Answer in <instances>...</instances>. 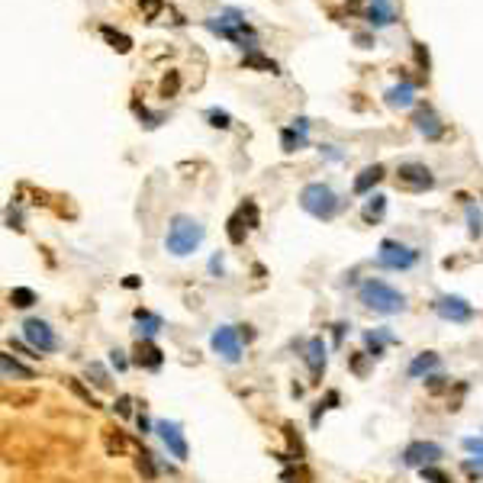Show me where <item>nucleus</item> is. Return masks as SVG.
I'll return each mask as SVG.
<instances>
[{"instance_id":"obj_1","label":"nucleus","mask_w":483,"mask_h":483,"mask_svg":"<svg viewBox=\"0 0 483 483\" xmlns=\"http://www.w3.org/2000/svg\"><path fill=\"white\" fill-rule=\"evenodd\" d=\"M203 26H207L213 36L229 39V43H235L239 49H248V52H255V45H258V36H255V30L245 23V16H242L239 10H226L222 16H210V20H203Z\"/></svg>"},{"instance_id":"obj_2","label":"nucleus","mask_w":483,"mask_h":483,"mask_svg":"<svg viewBox=\"0 0 483 483\" xmlns=\"http://www.w3.org/2000/svg\"><path fill=\"white\" fill-rule=\"evenodd\" d=\"M203 242V226L190 216H174L168 226V235H165V248H168L174 258H187L200 248Z\"/></svg>"},{"instance_id":"obj_3","label":"nucleus","mask_w":483,"mask_h":483,"mask_svg":"<svg viewBox=\"0 0 483 483\" xmlns=\"http://www.w3.org/2000/svg\"><path fill=\"white\" fill-rule=\"evenodd\" d=\"M357 296H361V303L368 306V309H374L380 316H397L406 309V296L399 294V290H393L390 284H384V281H374V277L361 284Z\"/></svg>"},{"instance_id":"obj_4","label":"nucleus","mask_w":483,"mask_h":483,"mask_svg":"<svg viewBox=\"0 0 483 483\" xmlns=\"http://www.w3.org/2000/svg\"><path fill=\"white\" fill-rule=\"evenodd\" d=\"M300 207L316 220H332L342 210V200L329 184H306L303 193H300Z\"/></svg>"},{"instance_id":"obj_5","label":"nucleus","mask_w":483,"mask_h":483,"mask_svg":"<svg viewBox=\"0 0 483 483\" xmlns=\"http://www.w3.org/2000/svg\"><path fill=\"white\" fill-rule=\"evenodd\" d=\"M419 261V252L410 248V245H403L397 239H384L377 248V264L380 268H387V271H406L412 264Z\"/></svg>"},{"instance_id":"obj_6","label":"nucleus","mask_w":483,"mask_h":483,"mask_svg":"<svg viewBox=\"0 0 483 483\" xmlns=\"http://www.w3.org/2000/svg\"><path fill=\"white\" fill-rule=\"evenodd\" d=\"M23 335H26V342H30L39 355H49V351H58V335L52 332V326L49 322H43V319H26V326H23Z\"/></svg>"},{"instance_id":"obj_7","label":"nucleus","mask_w":483,"mask_h":483,"mask_svg":"<svg viewBox=\"0 0 483 483\" xmlns=\"http://www.w3.org/2000/svg\"><path fill=\"white\" fill-rule=\"evenodd\" d=\"M210 345H213V351H216V355H222L229 364H239V361H242V335L232 326H220V329H216V332H213V338H210Z\"/></svg>"},{"instance_id":"obj_8","label":"nucleus","mask_w":483,"mask_h":483,"mask_svg":"<svg viewBox=\"0 0 483 483\" xmlns=\"http://www.w3.org/2000/svg\"><path fill=\"white\" fill-rule=\"evenodd\" d=\"M397 184L406 190H429L432 184H435V178H432V171L425 168V165L406 161V165H399V171H397Z\"/></svg>"},{"instance_id":"obj_9","label":"nucleus","mask_w":483,"mask_h":483,"mask_svg":"<svg viewBox=\"0 0 483 483\" xmlns=\"http://www.w3.org/2000/svg\"><path fill=\"white\" fill-rule=\"evenodd\" d=\"M441 445H435V441H412V445H406V451H403V464L406 467H429L432 461H438L441 458Z\"/></svg>"},{"instance_id":"obj_10","label":"nucleus","mask_w":483,"mask_h":483,"mask_svg":"<svg viewBox=\"0 0 483 483\" xmlns=\"http://www.w3.org/2000/svg\"><path fill=\"white\" fill-rule=\"evenodd\" d=\"M155 432L161 435V441L168 445V451L174 454L178 461H187V441H184V432H180L178 422L158 419V422H155Z\"/></svg>"},{"instance_id":"obj_11","label":"nucleus","mask_w":483,"mask_h":483,"mask_svg":"<svg viewBox=\"0 0 483 483\" xmlns=\"http://www.w3.org/2000/svg\"><path fill=\"white\" fill-rule=\"evenodd\" d=\"M435 313H438L441 319H448V322H467L473 316V309L464 296H438V300H435Z\"/></svg>"},{"instance_id":"obj_12","label":"nucleus","mask_w":483,"mask_h":483,"mask_svg":"<svg viewBox=\"0 0 483 483\" xmlns=\"http://www.w3.org/2000/svg\"><path fill=\"white\" fill-rule=\"evenodd\" d=\"M364 16H368V23L374 30H384V26H393V23H397V10H393L390 0H370Z\"/></svg>"},{"instance_id":"obj_13","label":"nucleus","mask_w":483,"mask_h":483,"mask_svg":"<svg viewBox=\"0 0 483 483\" xmlns=\"http://www.w3.org/2000/svg\"><path fill=\"white\" fill-rule=\"evenodd\" d=\"M132 361H136L139 368L158 370V368H161V361H165V355H161V348H158L155 342H148V338H139V345H136V355H132Z\"/></svg>"},{"instance_id":"obj_14","label":"nucleus","mask_w":483,"mask_h":483,"mask_svg":"<svg viewBox=\"0 0 483 483\" xmlns=\"http://www.w3.org/2000/svg\"><path fill=\"white\" fill-rule=\"evenodd\" d=\"M306 368L313 377H322V370H326V345H322V338H309L306 342Z\"/></svg>"},{"instance_id":"obj_15","label":"nucleus","mask_w":483,"mask_h":483,"mask_svg":"<svg viewBox=\"0 0 483 483\" xmlns=\"http://www.w3.org/2000/svg\"><path fill=\"white\" fill-rule=\"evenodd\" d=\"M416 129H419L425 139H441V136H445V126H441V119L432 113L429 106H422L419 113H416Z\"/></svg>"},{"instance_id":"obj_16","label":"nucleus","mask_w":483,"mask_h":483,"mask_svg":"<svg viewBox=\"0 0 483 483\" xmlns=\"http://www.w3.org/2000/svg\"><path fill=\"white\" fill-rule=\"evenodd\" d=\"M384 97H387V104H390V106H397V110H406V106H412V100H416V87L403 81V84L390 87V91H387Z\"/></svg>"},{"instance_id":"obj_17","label":"nucleus","mask_w":483,"mask_h":483,"mask_svg":"<svg viewBox=\"0 0 483 483\" xmlns=\"http://www.w3.org/2000/svg\"><path fill=\"white\" fill-rule=\"evenodd\" d=\"M441 368V357L435 355V351H422L419 357H412V364H410V377H429L432 370H438Z\"/></svg>"},{"instance_id":"obj_18","label":"nucleus","mask_w":483,"mask_h":483,"mask_svg":"<svg viewBox=\"0 0 483 483\" xmlns=\"http://www.w3.org/2000/svg\"><path fill=\"white\" fill-rule=\"evenodd\" d=\"M306 129H309V123H306V119H296L294 129H284V132H281L284 152H296L300 145H306Z\"/></svg>"},{"instance_id":"obj_19","label":"nucleus","mask_w":483,"mask_h":483,"mask_svg":"<svg viewBox=\"0 0 483 483\" xmlns=\"http://www.w3.org/2000/svg\"><path fill=\"white\" fill-rule=\"evenodd\" d=\"M384 180V165H370V168H364L361 174L355 178V193H368L374 184H380Z\"/></svg>"},{"instance_id":"obj_20","label":"nucleus","mask_w":483,"mask_h":483,"mask_svg":"<svg viewBox=\"0 0 483 483\" xmlns=\"http://www.w3.org/2000/svg\"><path fill=\"white\" fill-rule=\"evenodd\" d=\"M387 213V197L384 193H374V197L364 203V210H361V220L364 222H380V216Z\"/></svg>"},{"instance_id":"obj_21","label":"nucleus","mask_w":483,"mask_h":483,"mask_svg":"<svg viewBox=\"0 0 483 483\" xmlns=\"http://www.w3.org/2000/svg\"><path fill=\"white\" fill-rule=\"evenodd\" d=\"M100 36H104L106 43H110V49H116V52H132V39H129L126 32H116L113 26H104V30H100Z\"/></svg>"},{"instance_id":"obj_22","label":"nucleus","mask_w":483,"mask_h":483,"mask_svg":"<svg viewBox=\"0 0 483 483\" xmlns=\"http://www.w3.org/2000/svg\"><path fill=\"white\" fill-rule=\"evenodd\" d=\"M0 370H3V377H20V380H32V370L23 368L20 361H13L10 355H0Z\"/></svg>"},{"instance_id":"obj_23","label":"nucleus","mask_w":483,"mask_h":483,"mask_svg":"<svg viewBox=\"0 0 483 483\" xmlns=\"http://www.w3.org/2000/svg\"><path fill=\"white\" fill-rule=\"evenodd\" d=\"M242 64H245V68H252V71H271V74H277V62L264 58L261 52H248L245 58H242Z\"/></svg>"},{"instance_id":"obj_24","label":"nucleus","mask_w":483,"mask_h":483,"mask_svg":"<svg viewBox=\"0 0 483 483\" xmlns=\"http://www.w3.org/2000/svg\"><path fill=\"white\" fill-rule=\"evenodd\" d=\"M384 342H393V335H390V332H364V345H368L370 357L384 355Z\"/></svg>"},{"instance_id":"obj_25","label":"nucleus","mask_w":483,"mask_h":483,"mask_svg":"<svg viewBox=\"0 0 483 483\" xmlns=\"http://www.w3.org/2000/svg\"><path fill=\"white\" fill-rule=\"evenodd\" d=\"M464 203H467V222H471V239H480L483 235V216H480V210H477V203L473 200H467V197H461Z\"/></svg>"},{"instance_id":"obj_26","label":"nucleus","mask_w":483,"mask_h":483,"mask_svg":"<svg viewBox=\"0 0 483 483\" xmlns=\"http://www.w3.org/2000/svg\"><path fill=\"white\" fill-rule=\"evenodd\" d=\"M10 303L16 306V309H30V306L36 303V294H32L30 287H13V290H10Z\"/></svg>"},{"instance_id":"obj_27","label":"nucleus","mask_w":483,"mask_h":483,"mask_svg":"<svg viewBox=\"0 0 483 483\" xmlns=\"http://www.w3.org/2000/svg\"><path fill=\"white\" fill-rule=\"evenodd\" d=\"M132 316H136V322H139V326L145 329V335H155L158 329H161V319H158L155 313H148V309H136V313H132Z\"/></svg>"},{"instance_id":"obj_28","label":"nucleus","mask_w":483,"mask_h":483,"mask_svg":"<svg viewBox=\"0 0 483 483\" xmlns=\"http://www.w3.org/2000/svg\"><path fill=\"white\" fill-rule=\"evenodd\" d=\"M136 471L142 473V477H145V480H155V458H152V454L148 451H139L136 454Z\"/></svg>"},{"instance_id":"obj_29","label":"nucleus","mask_w":483,"mask_h":483,"mask_svg":"<svg viewBox=\"0 0 483 483\" xmlns=\"http://www.w3.org/2000/svg\"><path fill=\"white\" fill-rule=\"evenodd\" d=\"M239 220L248 222V229H258V226H261V220H258V207H255L252 200H245V203L239 207Z\"/></svg>"},{"instance_id":"obj_30","label":"nucleus","mask_w":483,"mask_h":483,"mask_svg":"<svg viewBox=\"0 0 483 483\" xmlns=\"http://www.w3.org/2000/svg\"><path fill=\"white\" fill-rule=\"evenodd\" d=\"M87 377L94 380V387H100V390H110V374H106V368L104 364H87Z\"/></svg>"},{"instance_id":"obj_31","label":"nucleus","mask_w":483,"mask_h":483,"mask_svg":"<svg viewBox=\"0 0 483 483\" xmlns=\"http://www.w3.org/2000/svg\"><path fill=\"white\" fill-rule=\"evenodd\" d=\"M64 384H68V387H71L74 393H78V397L84 399L87 406H100V403H97V399H94V393H91V390H87V387H84V384H81V380H78V377H64Z\"/></svg>"},{"instance_id":"obj_32","label":"nucleus","mask_w":483,"mask_h":483,"mask_svg":"<svg viewBox=\"0 0 483 483\" xmlns=\"http://www.w3.org/2000/svg\"><path fill=\"white\" fill-rule=\"evenodd\" d=\"M132 110H136V116L142 119V126H145V129H155L158 123H161V113H148L142 104H132Z\"/></svg>"},{"instance_id":"obj_33","label":"nucleus","mask_w":483,"mask_h":483,"mask_svg":"<svg viewBox=\"0 0 483 483\" xmlns=\"http://www.w3.org/2000/svg\"><path fill=\"white\" fill-rule=\"evenodd\" d=\"M229 242H232V245H242V242H245V226H242L239 213L229 220Z\"/></svg>"},{"instance_id":"obj_34","label":"nucleus","mask_w":483,"mask_h":483,"mask_svg":"<svg viewBox=\"0 0 483 483\" xmlns=\"http://www.w3.org/2000/svg\"><path fill=\"white\" fill-rule=\"evenodd\" d=\"M207 119H210L213 129H229L232 126V119H229V113H226V110H210V113H207Z\"/></svg>"},{"instance_id":"obj_35","label":"nucleus","mask_w":483,"mask_h":483,"mask_svg":"<svg viewBox=\"0 0 483 483\" xmlns=\"http://www.w3.org/2000/svg\"><path fill=\"white\" fill-rule=\"evenodd\" d=\"M332 406H338V393H335V390H329L326 403H319V406L313 410V425H319V416H322L326 410H332Z\"/></svg>"},{"instance_id":"obj_36","label":"nucleus","mask_w":483,"mask_h":483,"mask_svg":"<svg viewBox=\"0 0 483 483\" xmlns=\"http://www.w3.org/2000/svg\"><path fill=\"white\" fill-rule=\"evenodd\" d=\"M178 84H180V74L171 71L168 78L161 81V97H174V94H178Z\"/></svg>"},{"instance_id":"obj_37","label":"nucleus","mask_w":483,"mask_h":483,"mask_svg":"<svg viewBox=\"0 0 483 483\" xmlns=\"http://www.w3.org/2000/svg\"><path fill=\"white\" fill-rule=\"evenodd\" d=\"M422 471V480L425 483H451L448 480V473H441L438 467H419Z\"/></svg>"},{"instance_id":"obj_38","label":"nucleus","mask_w":483,"mask_h":483,"mask_svg":"<svg viewBox=\"0 0 483 483\" xmlns=\"http://www.w3.org/2000/svg\"><path fill=\"white\" fill-rule=\"evenodd\" d=\"M123 448H126V438H123V435H119V432H116V435H113V432H110V435H106V451H110V454H119V451H123Z\"/></svg>"},{"instance_id":"obj_39","label":"nucleus","mask_w":483,"mask_h":483,"mask_svg":"<svg viewBox=\"0 0 483 483\" xmlns=\"http://www.w3.org/2000/svg\"><path fill=\"white\" fill-rule=\"evenodd\" d=\"M425 387H429V393H441V390L448 387V377H441V374H429V377H425Z\"/></svg>"},{"instance_id":"obj_40","label":"nucleus","mask_w":483,"mask_h":483,"mask_svg":"<svg viewBox=\"0 0 483 483\" xmlns=\"http://www.w3.org/2000/svg\"><path fill=\"white\" fill-rule=\"evenodd\" d=\"M113 410L119 412L123 419H126V416H132V399H129V397H119V399L113 403Z\"/></svg>"},{"instance_id":"obj_41","label":"nucleus","mask_w":483,"mask_h":483,"mask_svg":"<svg viewBox=\"0 0 483 483\" xmlns=\"http://www.w3.org/2000/svg\"><path fill=\"white\" fill-rule=\"evenodd\" d=\"M158 10H161V0H142V13H145L148 20H155Z\"/></svg>"},{"instance_id":"obj_42","label":"nucleus","mask_w":483,"mask_h":483,"mask_svg":"<svg viewBox=\"0 0 483 483\" xmlns=\"http://www.w3.org/2000/svg\"><path fill=\"white\" fill-rule=\"evenodd\" d=\"M464 451H471V454H480L483 458V438H464Z\"/></svg>"},{"instance_id":"obj_43","label":"nucleus","mask_w":483,"mask_h":483,"mask_svg":"<svg viewBox=\"0 0 483 483\" xmlns=\"http://www.w3.org/2000/svg\"><path fill=\"white\" fill-rule=\"evenodd\" d=\"M464 473H471V477H483V458H480V461H464Z\"/></svg>"},{"instance_id":"obj_44","label":"nucleus","mask_w":483,"mask_h":483,"mask_svg":"<svg viewBox=\"0 0 483 483\" xmlns=\"http://www.w3.org/2000/svg\"><path fill=\"white\" fill-rule=\"evenodd\" d=\"M110 361H113L116 364V370H126V355H123V351H119V348H113V351H110Z\"/></svg>"},{"instance_id":"obj_45","label":"nucleus","mask_w":483,"mask_h":483,"mask_svg":"<svg viewBox=\"0 0 483 483\" xmlns=\"http://www.w3.org/2000/svg\"><path fill=\"white\" fill-rule=\"evenodd\" d=\"M416 58H419V64L429 71V52H425V45L422 43H416Z\"/></svg>"},{"instance_id":"obj_46","label":"nucleus","mask_w":483,"mask_h":483,"mask_svg":"<svg viewBox=\"0 0 483 483\" xmlns=\"http://www.w3.org/2000/svg\"><path fill=\"white\" fill-rule=\"evenodd\" d=\"M364 355H368V351H357V355L351 357V368H355V374H364Z\"/></svg>"},{"instance_id":"obj_47","label":"nucleus","mask_w":483,"mask_h":483,"mask_svg":"<svg viewBox=\"0 0 483 483\" xmlns=\"http://www.w3.org/2000/svg\"><path fill=\"white\" fill-rule=\"evenodd\" d=\"M32 399H36V393H16V397H10V393H7V403H32Z\"/></svg>"},{"instance_id":"obj_48","label":"nucleus","mask_w":483,"mask_h":483,"mask_svg":"<svg viewBox=\"0 0 483 483\" xmlns=\"http://www.w3.org/2000/svg\"><path fill=\"white\" fill-rule=\"evenodd\" d=\"M210 271L213 274H222V258H220V255H213V258H210Z\"/></svg>"},{"instance_id":"obj_49","label":"nucleus","mask_w":483,"mask_h":483,"mask_svg":"<svg viewBox=\"0 0 483 483\" xmlns=\"http://www.w3.org/2000/svg\"><path fill=\"white\" fill-rule=\"evenodd\" d=\"M355 43L361 45V49H370V36H355Z\"/></svg>"},{"instance_id":"obj_50","label":"nucleus","mask_w":483,"mask_h":483,"mask_svg":"<svg viewBox=\"0 0 483 483\" xmlns=\"http://www.w3.org/2000/svg\"><path fill=\"white\" fill-rule=\"evenodd\" d=\"M239 335H242V338H245V342H252V338H255V332H252V326H242V332H239Z\"/></svg>"},{"instance_id":"obj_51","label":"nucleus","mask_w":483,"mask_h":483,"mask_svg":"<svg viewBox=\"0 0 483 483\" xmlns=\"http://www.w3.org/2000/svg\"><path fill=\"white\" fill-rule=\"evenodd\" d=\"M123 287H129V290H136V287H139V277H126V281H123Z\"/></svg>"}]
</instances>
